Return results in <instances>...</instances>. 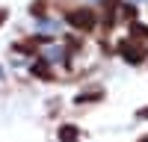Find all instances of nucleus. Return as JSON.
I'll return each instance as SVG.
<instances>
[{
	"label": "nucleus",
	"mask_w": 148,
	"mask_h": 142,
	"mask_svg": "<svg viewBox=\"0 0 148 142\" xmlns=\"http://www.w3.org/2000/svg\"><path fill=\"white\" fill-rule=\"evenodd\" d=\"M80 139V130L74 124H62L59 127V142H77Z\"/></svg>",
	"instance_id": "7ed1b4c3"
},
{
	"label": "nucleus",
	"mask_w": 148,
	"mask_h": 142,
	"mask_svg": "<svg viewBox=\"0 0 148 142\" xmlns=\"http://www.w3.org/2000/svg\"><path fill=\"white\" fill-rule=\"evenodd\" d=\"M130 39H148V27L139 21H130Z\"/></svg>",
	"instance_id": "20e7f679"
},
{
	"label": "nucleus",
	"mask_w": 148,
	"mask_h": 142,
	"mask_svg": "<svg viewBox=\"0 0 148 142\" xmlns=\"http://www.w3.org/2000/svg\"><path fill=\"white\" fill-rule=\"evenodd\" d=\"M119 53H121V59H127L130 65H139L142 59L148 56V47H145V44H139L136 39H125V42L119 44Z\"/></svg>",
	"instance_id": "f03ea898"
},
{
	"label": "nucleus",
	"mask_w": 148,
	"mask_h": 142,
	"mask_svg": "<svg viewBox=\"0 0 148 142\" xmlns=\"http://www.w3.org/2000/svg\"><path fill=\"white\" fill-rule=\"evenodd\" d=\"M65 21L71 24L74 30H80V33H89V30H95V24H98V15H95V9H89V6H77V9H71L68 15H65Z\"/></svg>",
	"instance_id": "f257e3e1"
},
{
	"label": "nucleus",
	"mask_w": 148,
	"mask_h": 142,
	"mask_svg": "<svg viewBox=\"0 0 148 142\" xmlns=\"http://www.w3.org/2000/svg\"><path fill=\"white\" fill-rule=\"evenodd\" d=\"M33 74L42 77V80H47V77H51V65H47V62H36L33 65Z\"/></svg>",
	"instance_id": "39448f33"
},
{
	"label": "nucleus",
	"mask_w": 148,
	"mask_h": 142,
	"mask_svg": "<svg viewBox=\"0 0 148 142\" xmlns=\"http://www.w3.org/2000/svg\"><path fill=\"white\" fill-rule=\"evenodd\" d=\"M86 101H101V92H86V95H77V104H86Z\"/></svg>",
	"instance_id": "423d86ee"
},
{
	"label": "nucleus",
	"mask_w": 148,
	"mask_h": 142,
	"mask_svg": "<svg viewBox=\"0 0 148 142\" xmlns=\"http://www.w3.org/2000/svg\"><path fill=\"white\" fill-rule=\"evenodd\" d=\"M6 18H9V12H6V9H0V24H3Z\"/></svg>",
	"instance_id": "6e6552de"
},
{
	"label": "nucleus",
	"mask_w": 148,
	"mask_h": 142,
	"mask_svg": "<svg viewBox=\"0 0 148 142\" xmlns=\"http://www.w3.org/2000/svg\"><path fill=\"white\" fill-rule=\"evenodd\" d=\"M136 118H145V122H148V106H142V110L136 113Z\"/></svg>",
	"instance_id": "0eeeda50"
}]
</instances>
